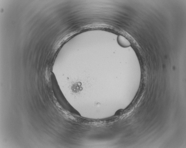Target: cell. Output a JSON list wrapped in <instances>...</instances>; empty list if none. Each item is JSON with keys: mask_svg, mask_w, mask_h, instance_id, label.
I'll return each mask as SVG.
<instances>
[{"mask_svg": "<svg viewBox=\"0 0 186 148\" xmlns=\"http://www.w3.org/2000/svg\"><path fill=\"white\" fill-rule=\"evenodd\" d=\"M118 41L119 44L123 47H127L131 45L129 42L124 37L121 36L118 37Z\"/></svg>", "mask_w": 186, "mask_h": 148, "instance_id": "1", "label": "cell"}]
</instances>
